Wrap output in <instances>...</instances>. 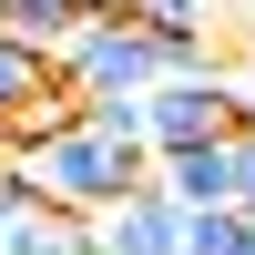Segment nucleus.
Returning a JSON list of instances; mask_svg holds the SVG:
<instances>
[{"instance_id":"f257e3e1","label":"nucleus","mask_w":255,"mask_h":255,"mask_svg":"<svg viewBox=\"0 0 255 255\" xmlns=\"http://www.w3.org/2000/svg\"><path fill=\"white\" fill-rule=\"evenodd\" d=\"M153 174V163L133 153V143H102V133H51V143H31V184H41V215H72V225H92V215H113L133 184Z\"/></svg>"},{"instance_id":"f03ea898","label":"nucleus","mask_w":255,"mask_h":255,"mask_svg":"<svg viewBox=\"0 0 255 255\" xmlns=\"http://www.w3.org/2000/svg\"><path fill=\"white\" fill-rule=\"evenodd\" d=\"M51 82H61L72 102H92V92H153V82H163V51H153V31H143V20H123V10H82L72 41L51 51Z\"/></svg>"},{"instance_id":"7ed1b4c3","label":"nucleus","mask_w":255,"mask_h":255,"mask_svg":"<svg viewBox=\"0 0 255 255\" xmlns=\"http://www.w3.org/2000/svg\"><path fill=\"white\" fill-rule=\"evenodd\" d=\"M235 82L225 72H163L153 92H143V153H184V143H215L235 133Z\"/></svg>"},{"instance_id":"20e7f679","label":"nucleus","mask_w":255,"mask_h":255,"mask_svg":"<svg viewBox=\"0 0 255 255\" xmlns=\"http://www.w3.org/2000/svg\"><path fill=\"white\" fill-rule=\"evenodd\" d=\"M92 245L102 255H184V204H163L153 174H143L113 215H92Z\"/></svg>"},{"instance_id":"39448f33","label":"nucleus","mask_w":255,"mask_h":255,"mask_svg":"<svg viewBox=\"0 0 255 255\" xmlns=\"http://www.w3.org/2000/svg\"><path fill=\"white\" fill-rule=\"evenodd\" d=\"M72 20H82L72 0H0V31H10L20 51H41V61H51L61 41H72Z\"/></svg>"},{"instance_id":"423d86ee","label":"nucleus","mask_w":255,"mask_h":255,"mask_svg":"<svg viewBox=\"0 0 255 255\" xmlns=\"http://www.w3.org/2000/svg\"><path fill=\"white\" fill-rule=\"evenodd\" d=\"M41 82H51V61H41V51H20V41L0 31V133H10V113L41 92Z\"/></svg>"},{"instance_id":"0eeeda50","label":"nucleus","mask_w":255,"mask_h":255,"mask_svg":"<svg viewBox=\"0 0 255 255\" xmlns=\"http://www.w3.org/2000/svg\"><path fill=\"white\" fill-rule=\"evenodd\" d=\"M82 133L133 143V153H143V92H92V102H82Z\"/></svg>"},{"instance_id":"6e6552de","label":"nucleus","mask_w":255,"mask_h":255,"mask_svg":"<svg viewBox=\"0 0 255 255\" xmlns=\"http://www.w3.org/2000/svg\"><path fill=\"white\" fill-rule=\"evenodd\" d=\"M0 255H82V225L72 215H31V225L0 235Z\"/></svg>"},{"instance_id":"1a4fd4ad","label":"nucleus","mask_w":255,"mask_h":255,"mask_svg":"<svg viewBox=\"0 0 255 255\" xmlns=\"http://www.w3.org/2000/svg\"><path fill=\"white\" fill-rule=\"evenodd\" d=\"M123 20H143L153 41H184V31H204V0H123Z\"/></svg>"},{"instance_id":"9d476101","label":"nucleus","mask_w":255,"mask_h":255,"mask_svg":"<svg viewBox=\"0 0 255 255\" xmlns=\"http://www.w3.org/2000/svg\"><path fill=\"white\" fill-rule=\"evenodd\" d=\"M245 215H184V255H235Z\"/></svg>"},{"instance_id":"9b49d317","label":"nucleus","mask_w":255,"mask_h":255,"mask_svg":"<svg viewBox=\"0 0 255 255\" xmlns=\"http://www.w3.org/2000/svg\"><path fill=\"white\" fill-rule=\"evenodd\" d=\"M235 133H255V92H245V102H235Z\"/></svg>"},{"instance_id":"f8f14e48","label":"nucleus","mask_w":255,"mask_h":255,"mask_svg":"<svg viewBox=\"0 0 255 255\" xmlns=\"http://www.w3.org/2000/svg\"><path fill=\"white\" fill-rule=\"evenodd\" d=\"M72 10H123V0H72Z\"/></svg>"},{"instance_id":"ddd939ff","label":"nucleus","mask_w":255,"mask_h":255,"mask_svg":"<svg viewBox=\"0 0 255 255\" xmlns=\"http://www.w3.org/2000/svg\"><path fill=\"white\" fill-rule=\"evenodd\" d=\"M235 255H255V225H245V235H235Z\"/></svg>"},{"instance_id":"4468645a","label":"nucleus","mask_w":255,"mask_h":255,"mask_svg":"<svg viewBox=\"0 0 255 255\" xmlns=\"http://www.w3.org/2000/svg\"><path fill=\"white\" fill-rule=\"evenodd\" d=\"M245 225H255V215H245Z\"/></svg>"}]
</instances>
